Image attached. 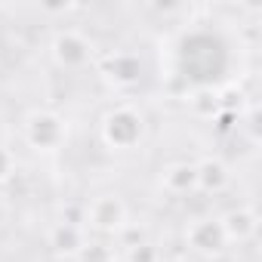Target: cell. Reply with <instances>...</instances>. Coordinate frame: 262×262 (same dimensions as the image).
<instances>
[{"mask_svg":"<svg viewBox=\"0 0 262 262\" xmlns=\"http://www.w3.org/2000/svg\"><path fill=\"white\" fill-rule=\"evenodd\" d=\"M86 225H93L96 231H105V234L123 231L129 225L123 201L114 194H99L93 204H86Z\"/></svg>","mask_w":262,"mask_h":262,"instance_id":"cell-4","label":"cell"},{"mask_svg":"<svg viewBox=\"0 0 262 262\" xmlns=\"http://www.w3.org/2000/svg\"><path fill=\"white\" fill-rule=\"evenodd\" d=\"M102 74H105L114 86L126 90V86H136V83H139V77H142V62H139L133 53H108V56L102 59Z\"/></svg>","mask_w":262,"mask_h":262,"instance_id":"cell-6","label":"cell"},{"mask_svg":"<svg viewBox=\"0 0 262 262\" xmlns=\"http://www.w3.org/2000/svg\"><path fill=\"white\" fill-rule=\"evenodd\" d=\"M50 53H53V62L65 71H80L93 62L96 50H93V40L77 31V28H62L53 34V43H50Z\"/></svg>","mask_w":262,"mask_h":262,"instance_id":"cell-3","label":"cell"},{"mask_svg":"<svg viewBox=\"0 0 262 262\" xmlns=\"http://www.w3.org/2000/svg\"><path fill=\"white\" fill-rule=\"evenodd\" d=\"M13 173H16V158H13V151H10V148L0 145V182H7Z\"/></svg>","mask_w":262,"mask_h":262,"instance_id":"cell-13","label":"cell"},{"mask_svg":"<svg viewBox=\"0 0 262 262\" xmlns=\"http://www.w3.org/2000/svg\"><path fill=\"white\" fill-rule=\"evenodd\" d=\"M170 262H188V259H170Z\"/></svg>","mask_w":262,"mask_h":262,"instance_id":"cell-14","label":"cell"},{"mask_svg":"<svg viewBox=\"0 0 262 262\" xmlns=\"http://www.w3.org/2000/svg\"><path fill=\"white\" fill-rule=\"evenodd\" d=\"M22 136H25L28 148H34V151H59L68 139V123L62 114H56L50 108H37L25 117Z\"/></svg>","mask_w":262,"mask_h":262,"instance_id":"cell-2","label":"cell"},{"mask_svg":"<svg viewBox=\"0 0 262 262\" xmlns=\"http://www.w3.org/2000/svg\"><path fill=\"white\" fill-rule=\"evenodd\" d=\"M185 244L201 253V256H219L228 241H225V231H222V222L216 216H204V219H194L188 228H185Z\"/></svg>","mask_w":262,"mask_h":262,"instance_id":"cell-5","label":"cell"},{"mask_svg":"<svg viewBox=\"0 0 262 262\" xmlns=\"http://www.w3.org/2000/svg\"><path fill=\"white\" fill-rule=\"evenodd\" d=\"M219 222H222V231H225L228 244H244L256 234V210L253 207H234Z\"/></svg>","mask_w":262,"mask_h":262,"instance_id":"cell-7","label":"cell"},{"mask_svg":"<svg viewBox=\"0 0 262 262\" xmlns=\"http://www.w3.org/2000/svg\"><path fill=\"white\" fill-rule=\"evenodd\" d=\"M126 262H161V253L158 247L136 241V244H126Z\"/></svg>","mask_w":262,"mask_h":262,"instance_id":"cell-12","label":"cell"},{"mask_svg":"<svg viewBox=\"0 0 262 262\" xmlns=\"http://www.w3.org/2000/svg\"><path fill=\"white\" fill-rule=\"evenodd\" d=\"M194 173H198V191L204 194H219L231 179L228 167L219 158H204L201 164H194Z\"/></svg>","mask_w":262,"mask_h":262,"instance_id":"cell-8","label":"cell"},{"mask_svg":"<svg viewBox=\"0 0 262 262\" xmlns=\"http://www.w3.org/2000/svg\"><path fill=\"white\" fill-rule=\"evenodd\" d=\"M74 259H77V262H114V250H111L108 244H99V241H86Z\"/></svg>","mask_w":262,"mask_h":262,"instance_id":"cell-11","label":"cell"},{"mask_svg":"<svg viewBox=\"0 0 262 262\" xmlns=\"http://www.w3.org/2000/svg\"><path fill=\"white\" fill-rule=\"evenodd\" d=\"M99 133H102V142L111 148V151H133L139 142H142V133H145V117L133 108V105H114L108 108V114L102 117L99 123Z\"/></svg>","mask_w":262,"mask_h":262,"instance_id":"cell-1","label":"cell"},{"mask_svg":"<svg viewBox=\"0 0 262 262\" xmlns=\"http://www.w3.org/2000/svg\"><path fill=\"white\" fill-rule=\"evenodd\" d=\"M161 185L176 194V198H185L191 191H198V173H194V164L182 161V164H170L161 176Z\"/></svg>","mask_w":262,"mask_h":262,"instance_id":"cell-9","label":"cell"},{"mask_svg":"<svg viewBox=\"0 0 262 262\" xmlns=\"http://www.w3.org/2000/svg\"><path fill=\"white\" fill-rule=\"evenodd\" d=\"M86 244V231L80 225H68V222H56L50 228V247L62 256H77L80 247Z\"/></svg>","mask_w":262,"mask_h":262,"instance_id":"cell-10","label":"cell"}]
</instances>
